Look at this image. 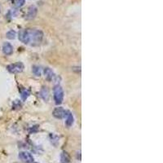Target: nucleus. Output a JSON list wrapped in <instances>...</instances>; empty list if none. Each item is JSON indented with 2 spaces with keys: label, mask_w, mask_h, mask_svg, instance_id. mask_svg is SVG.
<instances>
[{
  "label": "nucleus",
  "mask_w": 163,
  "mask_h": 163,
  "mask_svg": "<svg viewBox=\"0 0 163 163\" xmlns=\"http://www.w3.org/2000/svg\"><path fill=\"white\" fill-rule=\"evenodd\" d=\"M43 38V33L40 29H22L19 32V39L25 44L38 46Z\"/></svg>",
  "instance_id": "1"
},
{
  "label": "nucleus",
  "mask_w": 163,
  "mask_h": 163,
  "mask_svg": "<svg viewBox=\"0 0 163 163\" xmlns=\"http://www.w3.org/2000/svg\"><path fill=\"white\" fill-rule=\"evenodd\" d=\"M25 66L23 65V63L21 62H17L14 63V64H11L7 66V69L8 70L9 73L11 74H20L21 72L24 70Z\"/></svg>",
  "instance_id": "2"
},
{
  "label": "nucleus",
  "mask_w": 163,
  "mask_h": 163,
  "mask_svg": "<svg viewBox=\"0 0 163 163\" xmlns=\"http://www.w3.org/2000/svg\"><path fill=\"white\" fill-rule=\"evenodd\" d=\"M64 100V91L60 86H55L54 88V101L56 105H60Z\"/></svg>",
  "instance_id": "3"
},
{
  "label": "nucleus",
  "mask_w": 163,
  "mask_h": 163,
  "mask_svg": "<svg viewBox=\"0 0 163 163\" xmlns=\"http://www.w3.org/2000/svg\"><path fill=\"white\" fill-rule=\"evenodd\" d=\"M68 114V112L65 109H63L62 107H57L53 110L52 115L57 119H62L66 117Z\"/></svg>",
  "instance_id": "4"
},
{
  "label": "nucleus",
  "mask_w": 163,
  "mask_h": 163,
  "mask_svg": "<svg viewBox=\"0 0 163 163\" xmlns=\"http://www.w3.org/2000/svg\"><path fill=\"white\" fill-rule=\"evenodd\" d=\"M19 158L21 159L22 162L25 163H33L34 162V157L29 153V152H20L19 153Z\"/></svg>",
  "instance_id": "5"
},
{
  "label": "nucleus",
  "mask_w": 163,
  "mask_h": 163,
  "mask_svg": "<svg viewBox=\"0 0 163 163\" xmlns=\"http://www.w3.org/2000/svg\"><path fill=\"white\" fill-rule=\"evenodd\" d=\"M38 13V8L35 6H30L26 13V19L27 20H33L34 19Z\"/></svg>",
  "instance_id": "6"
},
{
  "label": "nucleus",
  "mask_w": 163,
  "mask_h": 163,
  "mask_svg": "<svg viewBox=\"0 0 163 163\" xmlns=\"http://www.w3.org/2000/svg\"><path fill=\"white\" fill-rule=\"evenodd\" d=\"M43 73H44L45 78H46L48 81H55V80L58 78L57 76L55 74L54 72L52 71L50 68H45Z\"/></svg>",
  "instance_id": "7"
},
{
  "label": "nucleus",
  "mask_w": 163,
  "mask_h": 163,
  "mask_svg": "<svg viewBox=\"0 0 163 163\" xmlns=\"http://www.w3.org/2000/svg\"><path fill=\"white\" fill-rule=\"evenodd\" d=\"M3 52L6 55H10L13 53V46L9 42H4L3 45Z\"/></svg>",
  "instance_id": "8"
},
{
  "label": "nucleus",
  "mask_w": 163,
  "mask_h": 163,
  "mask_svg": "<svg viewBox=\"0 0 163 163\" xmlns=\"http://www.w3.org/2000/svg\"><path fill=\"white\" fill-rule=\"evenodd\" d=\"M40 96L42 97V99L44 101H48L49 97H50V92H49L48 88L43 87L40 91Z\"/></svg>",
  "instance_id": "9"
},
{
  "label": "nucleus",
  "mask_w": 163,
  "mask_h": 163,
  "mask_svg": "<svg viewBox=\"0 0 163 163\" xmlns=\"http://www.w3.org/2000/svg\"><path fill=\"white\" fill-rule=\"evenodd\" d=\"M60 162L61 163H69L70 162V156L67 152L63 151L60 154Z\"/></svg>",
  "instance_id": "10"
},
{
  "label": "nucleus",
  "mask_w": 163,
  "mask_h": 163,
  "mask_svg": "<svg viewBox=\"0 0 163 163\" xmlns=\"http://www.w3.org/2000/svg\"><path fill=\"white\" fill-rule=\"evenodd\" d=\"M74 121V119L73 114L71 113H69V112H68L67 116H66V121H65V124H66L68 127H70V126H73Z\"/></svg>",
  "instance_id": "11"
},
{
  "label": "nucleus",
  "mask_w": 163,
  "mask_h": 163,
  "mask_svg": "<svg viewBox=\"0 0 163 163\" xmlns=\"http://www.w3.org/2000/svg\"><path fill=\"white\" fill-rule=\"evenodd\" d=\"M32 72H33V74H34V75L37 76V77L41 76V68L39 67V66L34 65L32 67Z\"/></svg>",
  "instance_id": "12"
},
{
  "label": "nucleus",
  "mask_w": 163,
  "mask_h": 163,
  "mask_svg": "<svg viewBox=\"0 0 163 163\" xmlns=\"http://www.w3.org/2000/svg\"><path fill=\"white\" fill-rule=\"evenodd\" d=\"M17 36V33L15 30H9L8 32L6 34V37L8 39H15Z\"/></svg>",
  "instance_id": "13"
},
{
  "label": "nucleus",
  "mask_w": 163,
  "mask_h": 163,
  "mask_svg": "<svg viewBox=\"0 0 163 163\" xmlns=\"http://www.w3.org/2000/svg\"><path fill=\"white\" fill-rule=\"evenodd\" d=\"M51 141L52 143V144L55 145V141L56 142V144H58L59 143V138L56 136V135H51Z\"/></svg>",
  "instance_id": "14"
},
{
  "label": "nucleus",
  "mask_w": 163,
  "mask_h": 163,
  "mask_svg": "<svg viewBox=\"0 0 163 163\" xmlns=\"http://www.w3.org/2000/svg\"><path fill=\"white\" fill-rule=\"evenodd\" d=\"M15 3H16V6H17V7L21 8V7L25 5V0H16V1H15Z\"/></svg>",
  "instance_id": "15"
},
{
  "label": "nucleus",
  "mask_w": 163,
  "mask_h": 163,
  "mask_svg": "<svg viewBox=\"0 0 163 163\" xmlns=\"http://www.w3.org/2000/svg\"><path fill=\"white\" fill-rule=\"evenodd\" d=\"M28 96H29V93L27 92H24L22 93V95H21V97H22V99H23L24 101H25V100L27 99Z\"/></svg>",
  "instance_id": "16"
}]
</instances>
